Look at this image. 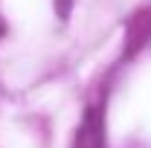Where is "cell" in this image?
I'll list each match as a JSON object with an SVG mask.
<instances>
[{"instance_id":"6da1fadb","label":"cell","mask_w":151,"mask_h":148,"mask_svg":"<svg viewBox=\"0 0 151 148\" xmlns=\"http://www.w3.org/2000/svg\"><path fill=\"white\" fill-rule=\"evenodd\" d=\"M76 148H102V125L96 119V111L84 116L81 128L76 134Z\"/></svg>"}]
</instances>
